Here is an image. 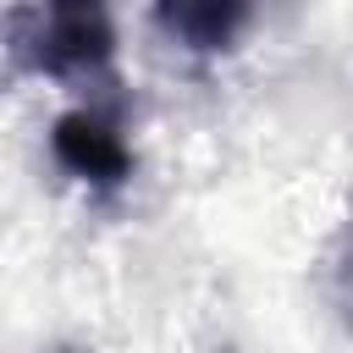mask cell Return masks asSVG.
<instances>
[{
    "instance_id": "6da1fadb",
    "label": "cell",
    "mask_w": 353,
    "mask_h": 353,
    "mask_svg": "<svg viewBox=\"0 0 353 353\" xmlns=\"http://www.w3.org/2000/svg\"><path fill=\"white\" fill-rule=\"evenodd\" d=\"M110 39L116 33L105 0H44L33 61L44 72H94L110 61Z\"/></svg>"
},
{
    "instance_id": "3957f363",
    "label": "cell",
    "mask_w": 353,
    "mask_h": 353,
    "mask_svg": "<svg viewBox=\"0 0 353 353\" xmlns=\"http://www.w3.org/2000/svg\"><path fill=\"white\" fill-rule=\"evenodd\" d=\"M248 6L254 0H160V17L193 50H226L248 22Z\"/></svg>"
},
{
    "instance_id": "7a4b0ae2",
    "label": "cell",
    "mask_w": 353,
    "mask_h": 353,
    "mask_svg": "<svg viewBox=\"0 0 353 353\" xmlns=\"http://www.w3.org/2000/svg\"><path fill=\"white\" fill-rule=\"evenodd\" d=\"M55 154H61L66 171H77L88 182H121L132 171L127 143L105 121H94V116H61L55 121Z\"/></svg>"
}]
</instances>
